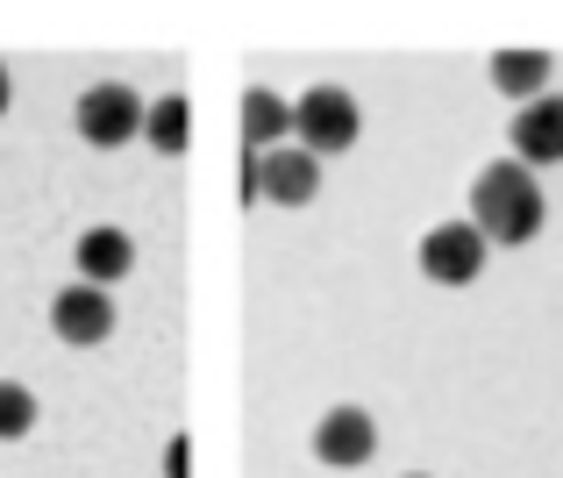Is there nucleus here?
I'll return each instance as SVG.
<instances>
[{
	"label": "nucleus",
	"mask_w": 563,
	"mask_h": 478,
	"mask_svg": "<svg viewBox=\"0 0 563 478\" xmlns=\"http://www.w3.org/2000/svg\"><path fill=\"white\" fill-rule=\"evenodd\" d=\"M542 215H550V200H542L536 172H528L521 157H499L471 178V229H478L485 243H514V250L536 243Z\"/></svg>",
	"instance_id": "f257e3e1"
},
{
	"label": "nucleus",
	"mask_w": 563,
	"mask_h": 478,
	"mask_svg": "<svg viewBox=\"0 0 563 478\" xmlns=\"http://www.w3.org/2000/svg\"><path fill=\"white\" fill-rule=\"evenodd\" d=\"M321 193V157L300 151V143H278L264 157H243V200L250 207H307Z\"/></svg>",
	"instance_id": "f03ea898"
},
{
	"label": "nucleus",
	"mask_w": 563,
	"mask_h": 478,
	"mask_svg": "<svg viewBox=\"0 0 563 478\" xmlns=\"http://www.w3.org/2000/svg\"><path fill=\"white\" fill-rule=\"evenodd\" d=\"M357 129H364V115H357V100H350L343 86H307V94L292 100V143L314 151V157L350 151Z\"/></svg>",
	"instance_id": "7ed1b4c3"
},
{
	"label": "nucleus",
	"mask_w": 563,
	"mask_h": 478,
	"mask_svg": "<svg viewBox=\"0 0 563 478\" xmlns=\"http://www.w3.org/2000/svg\"><path fill=\"white\" fill-rule=\"evenodd\" d=\"M143 115H151V100H136L122 79H100L79 94V137L93 151H122L129 137H143Z\"/></svg>",
	"instance_id": "20e7f679"
},
{
	"label": "nucleus",
	"mask_w": 563,
	"mask_h": 478,
	"mask_svg": "<svg viewBox=\"0 0 563 478\" xmlns=\"http://www.w3.org/2000/svg\"><path fill=\"white\" fill-rule=\"evenodd\" d=\"M485 236L471 229V221H442V229L421 236V272L435 279V286H471V279L485 272Z\"/></svg>",
	"instance_id": "39448f33"
},
{
	"label": "nucleus",
	"mask_w": 563,
	"mask_h": 478,
	"mask_svg": "<svg viewBox=\"0 0 563 478\" xmlns=\"http://www.w3.org/2000/svg\"><path fill=\"white\" fill-rule=\"evenodd\" d=\"M108 328H114V301H108V286H65L51 301V336L57 343H71V350H93V343H108Z\"/></svg>",
	"instance_id": "423d86ee"
},
{
	"label": "nucleus",
	"mask_w": 563,
	"mask_h": 478,
	"mask_svg": "<svg viewBox=\"0 0 563 478\" xmlns=\"http://www.w3.org/2000/svg\"><path fill=\"white\" fill-rule=\"evenodd\" d=\"M314 457H321V465H335V471L372 465V457H378V422L364 408H329L314 422Z\"/></svg>",
	"instance_id": "0eeeda50"
},
{
	"label": "nucleus",
	"mask_w": 563,
	"mask_h": 478,
	"mask_svg": "<svg viewBox=\"0 0 563 478\" xmlns=\"http://www.w3.org/2000/svg\"><path fill=\"white\" fill-rule=\"evenodd\" d=\"M507 143H514V157H521L528 172H536V164H563V94L528 100V108L514 115Z\"/></svg>",
	"instance_id": "6e6552de"
},
{
	"label": "nucleus",
	"mask_w": 563,
	"mask_h": 478,
	"mask_svg": "<svg viewBox=\"0 0 563 478\" xmlns=\"http://www.w3.org/2000/svg\"><path fill=\"white\" fill-rule=\"evenodd\" d=\"M292 143V100H278L272 86H250L243 94V157H264Z\"/></svg>",
	"instance_id": "1a4fd4ad"
},
{
	"label": "nucleus",
	"mask_w": 563,
	"mask_h": 478,
	"mask_svg": "<svg viewBox=\"0 0 563 478\" xmlns=\"http://www.w3.org/2000/svg\"><path fill=\"white\" fill-rule=\"evenodd\" d=\"M550 72H556L550 51H493V86L507 100H521V108L550 94Z\"/></svg>",
	"instance_id": "9d476101"
},
{
	"label": "nucleus",
	"mask_w": 563,
	"mask_h": 478,
	"mask_svg": "<svg viewBox=\"0 0 563 478\" xmlns=\"http://www.w3.org/2000/svg\"><path fill=\"white\" fill-rule=\"evenodd\" d=\"M79 272H86V286H114V279L136 272V243L122 229H86L79 236Z\"/></svg>",
	"instance_id": "9b49d317"
},
{
	"label": "nucleus",
	"mask_w": 563,
	"mask_h": 478,
	"mask_svg": "<svg viewBox=\"0 0 563 478\" xmlns=\"http://www.w3.org/2000/svg\"><path fill=\"white\" fill-rule=\"evenodd\" d=\"M143 143H151L157 157H186V143H192V100L186 94H157L151 115H143Z\"/></svg>",
	"instance_id": "f8f14e48"
},
{
	"label": "nucleus",
	"mask_w": 563,
	"mask_h": 478,
	"mask_svg": "<svg viewBox=\"0 0 563 478\" xmlns=\"http://www.w3.org/2000/svg\"><path fill=\"white\" fill-rule=\"evenodd\" d=\"M36 428V393L14 379H0V443H22Z\"/></svg>",
	"instance_id": "ddd939ff"
},
{
	"label": "nucleus",
	"mask_w": 563,
	"mask_h": 478,
	"mask_svg": "<svg viewBox=\"0 0 563 478\" xmlns=\"http://www.w3.org/2000/svg\"><path fill=\"white\" fill-rule=\"evenodd\" d=\"M165 478H192V443H186V436L165 443Z\"/></svg>",
	"instance_id": "4468645a"
},
{
	"label": "nucleus",
	"mask_w": 563,
	"mask_h": 478,
	"mask_svg": "<svg viewBox=\"0 0 563 478\" xmlns=\"http://www.w3.org/2000/svg\"><path fill=\"white\" fill-rule=\"evenodd\" d=\"M0 115H8V72H0Z\"/></svg>",
	"instance_id": "2eb2a0df"
},
{
	"label": "nucleus",
	"mask_w": 563,
	"mask_h": 478,
	"mask_svg": "<svg viewBox=\"0 0 563 478\" xmlns=\"http://www.w3.org/2000/svg\"><path fill=\"white\" fill-rule=\"evenodd\" d=\"M407 478H428V471H407Z\"/></svg>",
	"instance_id": "dca6fc26"
}]
</instances>
